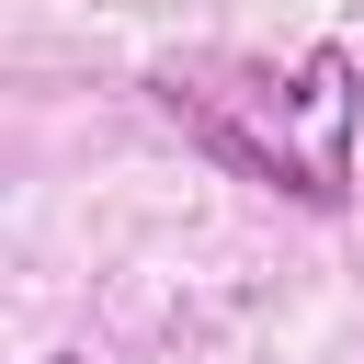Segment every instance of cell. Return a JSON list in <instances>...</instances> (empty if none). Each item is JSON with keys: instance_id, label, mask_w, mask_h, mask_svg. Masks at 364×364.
Here are the masks:
<instances>
[{"instance_id": "cell-1", "label": "cell", "mask_w": 364, "mask_h": 364, "mask_svg": "<svg viewBox=\"0 0 364 364\" xmlns=\"http://www.w3.org/2000/svg\"><path fill=\"white\" fill-rule=\"evenodd\" d=\"M353 125H364V68H353V46L318 34L284 91H250V125L228 114V125H193V136H205L228 171L284 182L296 205H341V193H353Z\"/></svg>"}, {"instance_id": "cell-2", "label": "cell", "mask_w": 364, "mask_h": 364, "mask_svg": "<svg viewBox=\"0 0 364 364\" xmlns=\"http://www.w3.org/2000/svg\"><path fill=\"white\" fill-rule=\"evenodd\" d=\"M46 364H91V353H46Z\"/></svg>"}]
</instances>
